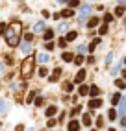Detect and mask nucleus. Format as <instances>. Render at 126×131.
Instances as JSON below:
<instances>
[{"mask_svg": "<svg viewBox=\"0 0 126 131\" xmlns=\"http://www.w3.org/2000/svg\"><path fill=\"white\" fill-rule=\"evenodd\" d=\"M21 28H22V24L19 20H15L11 26L8 28V31H6V42H8V46H15L19 42V33H21Z\"/></svg>", "mask_w": 126, "mask_h": 131, "instance_id": "1", "label": "nucleus"}, {"mask_svg": "<svg viewBox=\"0 0 126 131\" xmlns=\"http://www.w3.org/2000/svg\"><path fill=\"white\" fill-rule=\"evenodd\" d=\"M32 72H34V61L28 57V59L22 63V67H21V74H22V78H24V80H28V78L32 76Z\"/></svg>", "mask_w": 126, "mask_h": 131, "instance_id": "2", "label": "nucleus"}, {"mask_svg": "<svg viewBox=\"0 0 126 131\" xmlns=\"http://www.w3.org/2000/svg\"><path fill=\"white\" fill-rule=\"evenodd\" d=\"M89 13H91V6H89V4L82 6V9H80V17H78V22H80V24H84V22H85V17H87Z\"/></svg>", "mask_w": 126, "mask_h": 131, "instance_id": "3", "label": "nucleus"}, {"mask_svg": "<svg viewBox=\"0 0 126 131\" xmlns=\"http://www.w3.org/2000/svg\"><path fill=\"white\" fill-rule=\"evenodd\" d=\"M21 52L24 55H28L30 52H32V41H24V42H22V44H21Z\"/></svg>", "mask_w": 126, "mask_h": 131, "instance_id": "4", "label": "nucleus"}, {"mask_svg": "<svg viewBox=\"0 0 126 131\" xmlns=\"http://www.w3.org/2000/svg\"><path fill=\"white\" fill-rule=\"evenodd\" d=\"M48 61H50V55L48 54H37V63H41V65H45V63H48Z\"/></svg>", "mask_w": 126, "mask_h": 131, "instance_id": "5", "label": "nucleus"}, {"mask_svg": "<svg viewBox=\"0 0 126 131\" xmlns=\"http://www.w3.org/2000/svg\"><path fill=\"white\" fill-rule=\"evenodd\" d=\"M85 74H87V72H85L84 68H80V70H78V74H76V78H74V83H82V81H84V78H85Z\"/></svg>", "mask_w": 126, "mask_h": 131, "instance_id": "6", "label": "nucleus"}, {"mask_svg": "<svg viewBox=\"0 0 126 131\" xmlns=\"http://www.w3.org/2000/svg\"><path fill=\"white\" fill-rule=\"evenodd\" d=\"M89 107H91V109H98V107H102V100H100V98L91 100V101H89Z\"/></svg>", "mask_w": 126, "mask_h": 131, "instance_id": "7", "label": "nucleus"}, {"mask_svg": "<svg viewBox=\"0 0 126 131\" xmlns=\"http://www.w3.org/2000/svg\"><path fill=\"white\" fill-rule=\"evenodd\" d=\"M56 113H58V107H56V105H50V107H48V109L45 111V114H46V116H48V118H52V116H54Z\"/></svg>", "mask_w": 126, "mask_h": 131, "instance_id": "8", "label": "nucleus"}, {"mask_svg": "<svg viewBox=\"0 0 126 131\" xmlns=\"http://www.w3.org/2000/svg\"><path fill=\"white\" fill-rule=\"evenodd\" d=\"M45 28H46V26H45V22H37V24H35L34 26V31H35V33H41V31H45Z\"/></svg>", "mask_w": 126, "mask_h": 131, "instance_id": "9", "label": "nucleus"}, {"mask_svg": "<svg viewBox=\"0 0 126 131\" xmlns=\"http://www.w3.org/2000/svg\"><path fill=\"white\" fill-rule=\"evenodd\" d=\"M61 59L65 61V63H71V61L74 59V55H72L71 52H63V55H61Z\"/></svg>", "mask_w": 126, "mask_h": 131, "instance_id": "10", "label": "nucleus"}, {"mask_svg": "<svg viewBox=\"0 0 126 131\" xmlns=\"http://www.w3.org/2000/svg\"><path fill=\"white\" fill-rule=\"evenodd\" d=\"M121 67H122V61H119V63H117V65H115V67H113V68H111V76H117V72H119V70H121Z\"/></svg>", "mask_w": 126, "mask_h": 131, "instance_id": "11", "label": "nucleus"}, {"mask_svg": "<svg viewBox=\"0 0 126 131\" xmlns=\"http://www.w3.org/2000/svg\"><path fill=\"white\" fill-rule=\"evenodd\" d=\"M82 124H84V126H91V116H89V114H84V116H82Z\"/></svg>", "mask_w": 126, "mask_h": 131, "instance_id": "12", "label": "nucleus"}, {"mask_svg": "<svg viewBox=\"0 0 126 131\" xmlns=\"http://www.w3.org/2000/svg\"><path fill=\"white\" fill-rule=\"evenodd\" d=\"M89 89H91V87H87V85H82L80 91H78V92H80V96H85V94H89Z\"/></svg>", "mask_w": 126, "mask_h": 131, "instance_id": "13", "label": "nucleus"}, {"mask_svg": "<svg viewBox=\"0 0 126 131\" xmlns=\"http://www.w3.org/2000/svg\"><path fill=\"white\" fill-rule=\"evenodd\" d=\"M78 122H74V120H72V122H69V131H78Z\"/></svg>", "mask_w": 126, "mask_h": 131, "instance_id": "14", "label": "nucleus"}, {"mask_svg": "<svg viewBox=\"0 0 126 131\" xmlns=\"http://www.w3.org/2000/svg\"><path fill=\"white\" fill-rule=\"evenodd\" d=\"M6 111H8V101L0 100V113H6Z\"/></svg>", "mask_w": 126, "mask_h": 131, "instance_id": "15", "label": "nucleus"}, {"mask_svg": "<svg viewBox=\"0 0 126 131\" xmlns=\"http://www.w3.org/2000/svg\"><path fill=\"white\" fill-rule=\"evenodd\" d=\"M72 15H74V11H72V9H63V11H61V17H72Z\"/></svg>", "mask_w": 126, "mask_h": 131, "instance_id": "16", "label": "nucleus"}, {"mask_svg": "<svg viewBox=\"0 0 126 131\" xmlns=\"http://www.w3.org/2000/svg\"><path fill=\"white\" fill-rule=\"evenodd\" d=\"M89 94H91V96H98V87H97V85H91V89H89Z\"/></svg>", "mask_w": 126, "mask_h": 131, "instance_id": "17", "label": "nucleus"}, {"mask_svg": "<svg viewBox=\"0 0 126 131\" xmlns=\"http://www.w3.org/2000/svg\"><path fill=\"white\" fill-rule=\"evenodd\" d=\"M43 37H45V41H50V39L54 37V31H52V30H46V31H45V35H43Z\"/></svg>", "mask_w": 126, "mask_h": 131, "instance_id": "18", "label": "nucleus"}, {"mask_svg": "<svg viewBox=\"0 0 126 131\" xmlns=\"http://www.w3.org/2000/svg\"><path fill=\"white\" fill-rule=\"evenodd\" d=\"M35 98V91H32V92H28V96H26V103H32Z\"/></svg>", "mask_w": 126, "mask_h": 131, "instance_id": "19", "label": "nucleus"}, {"mask_svg": "<svg viewBox=\"0 0 126 131\" xmlns=\"http://www.w3.org/2000/svg\"><path fill=\"white\" fill-rule=\"evenodd\" d=\"M76 37H78V33H76V31H69V33H67V37H65V39H67V41H74Z\"/></svg>", "mask_w": 126, "mask_h": 131, "instance_id": "20", "label": "nucleus"}, {"mask_svg": "<svg viewBox=\"0 0 126 131\" xmlns=\"http://www.w3.org/2000/svg\"><path fill=\"white\" fill-rule=\"evenodd\" d=\"M97 24H98V19H95V17H93L91 20L87 22V28H95V26H97Z\"/></svg>", "mask_w": 126, "mask_h": 131, "instance_id": "21", "label": "nucleus"}, {"mask_svg": "<svg viewBox=\"0 0 126 131\" xmlns=\"http://www.w3.org/2000/svg\"><path fill=\"white\" fill-rule=\"evenodd\" d=\"M108 116H109V120H115V116H117V111H115V109H109Z\"/></svg>", "mask_w": 126, "mask_h": 131, "instance_id": "22", "label": "nucleus"}, {"mask_svg": "<svg viewBox=\"0 0 126 131\" xmlns=\"http://www.w3.org/2000/svg\"><path fill=\"white\" fill-rule=\"evenodd\" d=\"M78 52H80V54H85V52H89V48L85 46V44H80V46H78Z\"/></svg>", "mask_w": 126, "mask_h": 131, "instance_id": "23", "label": "nucleus"}, {"mask_svg": "<svg viewBox=\"0 0 126 131\" xmlns=\"http://www.w3.org/2000/svg\"><path fill=\"white\" fill-rule=\"evenodd\" d=\"M115 15H117V17L124 15V8H122V6H121V8H117V9H115Z\"/></svg>", "mask_w": 126, "mask_h": 131, "instance_id": "24", "label": "nucleus"}, {"mask_svg": "<svg viewBox=\"0 0 126 131\" xmlns=\"http://www.w3.org/2000/svg\"><path fill=\"white\" fill-rule=\"evenodd\" d=\"M46 74H48V70H46L45 67H41V68H39V76H41V78H45Z\"/></svg>", "mask_w": 126, "mask_h": 131, "instance_id": "25", "label": "nucleus"}, {"mask_svg": "<svg viewBox=\"0 0 126 131\" xmlns=\"http://www.w3.org/2000/svg\"><path fill=\"white\" fill-rule=\"evenodd\" d=\"M65 30H67V24H65V22L58 26V33H61V31H65Z\"/></svg>", "mask_w": 126, "mask_h": 131, "instance_id": "26", "label": "nucleus"}, {"mask_svg": "<svg viewBox=\"0 0 126 131\" xmlns=\"http://www.w3.org/2000/svg\"><path fill=\"white\" fill-rule=\"evenodd\" d=\"M6 31H8V26L4 22H0V33H6Z\"/></svg>", "mask_w": 126, "mask_h": 131, "instance_id": "27", "label": "nucleus"}, {"mask_svg": "<svg viewBox=\"0 0 126 131\" xmlns=\"http://www.w3.org/2000/svg\"><path fill=\"white\" fill-rule=\"evenodd\" d=\"M78 4H80L78 0H69V6H71V8H78Z\"/></svg>", "mask_w": 126, "mask_h": 131, "instance_id": "28", "label": "nucleus"}, {"mask_svg": "<svg viewBox=\"0 0 126 131\" xmlns=\"http://www.w3.org/2000/svg\"><path fill=\"white\" fill-rule=\"evenodd\" d=\"M74 61H76V63H74V65H78V67H80V65H82V63H84V57H82V55H78V57H76V59H74Z\"/></svg>", "mask_w": 126, "mask_h": 131, "instance_id": "29", "label": "nucleus"}, {"mask_svg": "<svg viewBox=\"0 0 126 131\" xmlns=\"http://www.w3.org/2000/svg\"><path fill=\"white\" fill-rule=\"evenodd\" d=\"M111 101H113L115 105H117L119 101H121V96H119V94H115V96H113V98H111Z\"/></svg>", "mask_w": 126, "mask_h": 131, "instance_id": "30", "label": "nucleus"}, {"mask_svg": "<svg viewBox=\"0 0 126 131\" xmlns=\"http://www.w3.org/2000/svg\"><path fill=\"white\" fill-rule=\"evenodd\" d=\"M106 31H108V26H100V30H98V33H100V35H104Z\"/></svg>", "mask_w": 126, "mask_h": 131, "instance_id": "31", "label": "nucleus"}, {"mask_svg": "<svg viewBox=\"0 0 126 131\" xmlns=\"http://www.w3.org/2000/svg\"><path fill=\"white\" fill-rule=\"evenodd\" d=\"M56 124H58V122H56V120H54V118H50V120H48V124H46V126H48V127H54V126H56Z\"/></svg>", "mask_w": 126, "mask_h": 131, "instance_id": "32", "label": "nucleus"}, {"mask_svg": "<svg viewBox=\"0 0 126 131\" xmlns=\"http://www.w3.org/2000/svg\"><path fill=\"white\" fill-rule=\"evenodd\" d=\"M102 124H104V118H102V116H98V118H97V126L102 127Z\"/></svg>", "mask_w": 126, "mask_h": 131, "instance_id": "33", "label": "nucleus"}, {"mask_svg": "<svg viewBox=\"0 0 126 131\" xmlns=\"http://www.w3.org/2000/svg\"><path fill=\"white\" fill-rule=\"evenodd\" d=\"M111 59H113V54H108V55H106V63H111Z\"/></svg>", "mask_w": 126, "mask_h": 131, "instance_id": "34", "label": "nucleus"}, {"mask_svg": "<svg viewBox=\"0 0 126 131\" xmlns=\"http://www.w3.org/2000/svg\"><path fill=\"white\" fill-rule=\"evenodd\" d=\"M104 20H106V22H111V20H113V15H109V13H108V15L104 17Z\"/></svg>", "mask_w": 126, "mask_h": 131, "instance_id": "35", "label": "nucleus"}, {"mask_svg": "<svg viewBox=\"0 0 126 131\" xmlns=\"http://www.w3.org/2000/svg\"><path fill=\"white\" fill-rule=\"evenodd\" d=\"M115 83H117V87H119V89H122V87H124V81H122V80H117Z\"/></svg>", "mask_w": 126, "mask_h": 131, "instance_id": "36", "label": "nucleus"}, {"mask_svg": "<svg viewBox=\"0 0 126 131\" xmlns=\"http://www.w3.org/2000/svg\"><path fill=\"white\" fill-rule=\"evenodd\" d=\"M11 61H13L11 55H6V65H11Z\"/></svg>", "mask_w": 126, "mask_h": 131, "instance_id": "37", "label": "nucleus"}, {"mask_svg": "<svg viewBox=\"0 0 126 131\" xmlns=\"http://www.w3.org/2000/svg\"><path fill=\"white\" fill-rule=\"evenodd\" d=\"M35 105H37V107L43 105V98H37V100H35Z\"/></svg>", "mask_w": 126, "mask_h": 131, "instance_id": "38", "label": "nucleus"}, {"mask_svg": "<svg viewBox=\"0 0 126 131\" xmlns=\"http://www.w3.org/2000/svg\"><path fill=\"white\" fill-rule=\"evenodd\" d=\"M46 50H54V44H52V42H46Z\"/></svg>", "mask_w": 126, "mask_h": 131, "instance_id": "39", "label": "nucleus"}, {"mask_svg": "<svg viewBox=\"0 0 126 131\" xmlns=\"http://www.w3.org/2000/svg\"><path fill=\"white\" fill-rule=\"evenodd\" d=\"M15 131H24V126H17V127H15Z\"/></svg>", "mask_w": 126, "mask_h": 131, "instance_id": "40", "label": "nucleus"}, {"mask_svg": "<svg viewBox=\"0 0 126 131\" xmlns=\"http://www.w3.org/2000/svg\"><path fill=\"white\" fill-rule=\"evenodd\" d=\"M121 126H122V127H126V118H122V120H121Z\"/></svg>", "mask_w": 126, "mask_h": 131, "instance_id": "41", "label": "nucleus"}, {"mask_svg": "<svg viewBox=\"0 0 126 131\" xmlns=\"http://www.w3.org/2000/svg\"><path fill=\"white\" fill-rule=\"evenodd\" d=\"M59 2H69V0H59Z\"/></svg>", "mask_w": 126, "mask_h": 131, "instance_id": "42", "label": "nucleus"}, {"mask_svg": "<svg viewBox=\"0 0 126 131\" xmlns=\"http://www.w3.org/2000/svg\"><path fill=\"white\" fill-rule=\"evenodd\" d=\"M109 131H115V129H113V127H111V129H109Z\"/></svg>", "mask_w": 126, "mask_h": 131, "instance_id": "43", "label": "nucleus"}]
</instances>
